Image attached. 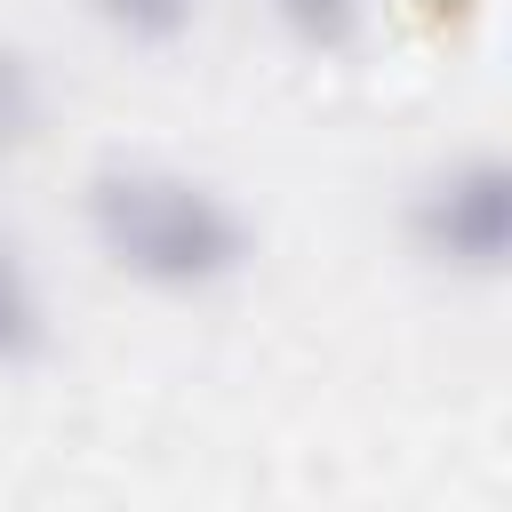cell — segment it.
Returning a JSON list of instances; mask_svg holds the SVG:
<instances>
[{"label":"cell","mask_w":512,"mask_h":512,"mask_svg":"<svg viewBox=\"0 0 512 512\" xmlns=\"http://www.w3.org/2000/svg\"><path fill=\"white\" fill-rule=\"evenodd\" d=\"M80 232L96 264L144 296H216L256 264L248 208L216 176L152 152H112L80 176Z\"/></svg>","instance_id":"6da1fadb"},{"label":"cell","mask_w":512,"mask_h":512,"mask_svg":"<svg viewBox=\"0 0 512 512\" xmlns=\"http://www.w3.org/2000/svg\"><path fill=\"white\" fill-rule=\"evenodd\" d=\"M400 232L448 280H504V256H512V168H504V152L464 144V152L424 160L400 192Z\"/></svg>","instance_id":"7a4b0ae2"},{"label":"cell","mask_w":512,"mask_h":512,"mask_svg":"<svg viewBox=\"0 0 512 512\" xmlns=\"http://www.w3.org/2000/svg\"><path fill=\"white\" fill-rule=\"evenodd\" d=\"M48 344H56L48 272H40V256L16 232H0V368H32Z\"/></svg>","instance_id":"3957f363"},{"label":"cell","mask_w":512,"mask_h":512,"mask_svg":"<svg viewBox=\"0 0 512 512\" xmlns=\"http://www.w3.org/2000/svg\"><path fill=\"white\" fill-rule=\"evenodd\" d=\"M264 24L296 48V56H344L368 40L376 0H264Z\"/></svg>","instance_id":"277c9868"},{"label":"cell","mask_w":512,"mask_h":512,"mask_svg":"<svg viewBox=\"0 0 512 512\" xmlns=\"http://www.w3.org/2000/svg\"><path fill=\"white\" fill-rule=\"evenodd\" d=\"M80 16L120 48H176L200 24V0H80Z\"/></svg>","instance_id":"5b68a950"},{"label":"cell","mask_w":512,"mask_h":512,"mask_svg":"<svg viewBox=\"0 0 512 512\" xmlns=\"http://www.w3.org/2000/svg\"><path fill=\"white\" fill-rule=\"evenodd\" d=\"M40 120H48V64L16 32H0V152L32 144Z\"/></svg>","instance_id":"8992f818"}]
</instances>
